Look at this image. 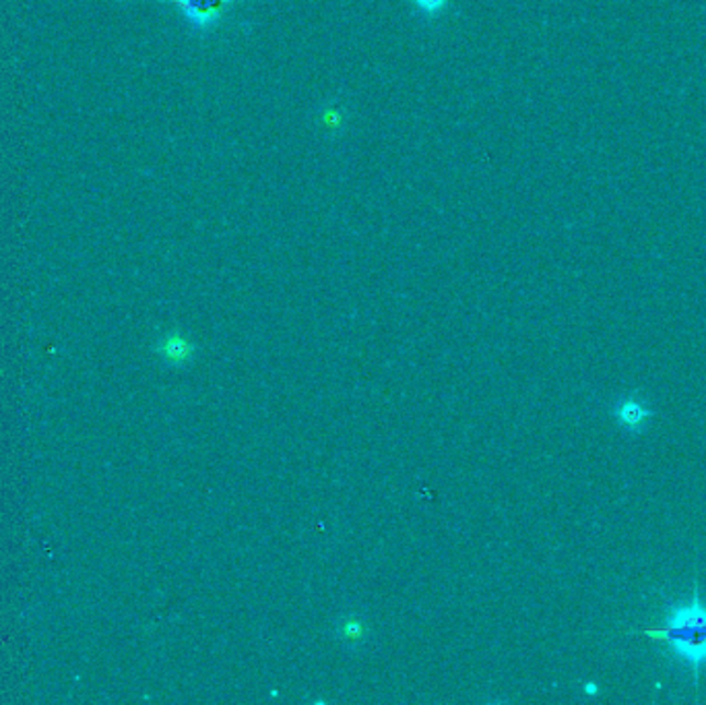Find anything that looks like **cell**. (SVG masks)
Segmentation results:
<instances>
[{"instance_id":"cell-2","label":"cell","mask_w":706,"mask_h":705,"mask_svg":"<svg viewBox=\"0 0 706 705\" xmlns=\"http://www.w3.org/2000/svg\"><path fill=\"white\" fill-rule=\"evenodd\" d=\"M173 7L182 13L192 30L197 32H211L215 30L222 19L240 4V0H170Z\"/></svg>"},{"instance_id":"cell-4","label":"cell","mask_w":706,"mask_h":705,"mask_svg":"<svg viewBox=\"0 0 706 705\" xmlns=\"http://www.w3.org/2000/svg\"><path fill=\"white\" fill-rule=\"evenodd\" d=\"M190 354H192V348H190L189 342L178 337V335H170L164 344H161V356L168 360V362H184L189 360Z\"/></svg>"},{"instance_id":"cell-3","label":"cell","mask_w":706,"mask_h":705,"mask_svg":"<svg viewBox=\"0 0 706 705\" xmlns=\"http://www.w3.org/2000/svg\"><path fill=\"white\" fill-rule=\"evenodd\" d=\"M654 412L647 404H642L638 398L630 395L626 400H621L614 407V416L620 424L621 428L630 430V433H640L645 423L653 416Z\"/></svg>"},{"instance_id":"cell-5","label":"cell","mask_w":706,"mask_h":705,"mask_svg":"<svg viewBox=\"0 0 706 705\" xmlns=\"http://www.w3.org/2000/svg\"><path fill=\"white\" fill-rule=\"evenodd\" d=\"M415 4V9L428 18H434V15H440L445 9L448 7L450 0H412Z\"/></svg>"},{"instance_id":"cell-6","label":"cell","mask_w":706,"mask_h":705,"mask_svg":"<svg viewBox=\"0 0 706 705\" xmlns=\"http://www.w3.org/2000/svg\"><path fill=\"white\" fill-rule=\"evenodd\" d=\"M363 627L358 618H349L345 623V641H362Z\"/></svg>"},{"instance_id":"cell-1","label":"cell","mask_w":706,"mask_h":705,"mask_svg":"<svg viewBox=\"0 0 706 705\" xmlns=\"http://www.w3.org/2000/svg\"><path fill=\"white\" fill-rule=\"evenodd\" d=\"M657 644H665L673 656L688 664L698 683L701 669L706 664V604L698 596L696 588L692 598L670 604L661 625L645 629Z\"/></svg>"}]
</instances>
